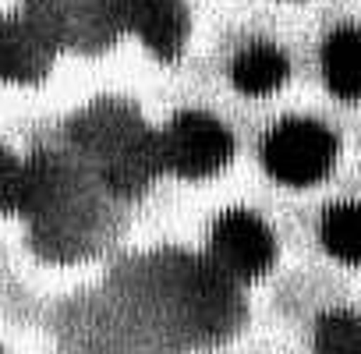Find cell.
I'll list each match as a JSON object with an SVG mask.
<instances>
[{
    "instance_id": "1",
    "label": "cell",
    "mask_w": 361,
    "mask_h": 354,
    "mask_svg": "<svg viewBox=\"0 0 361 354\" xmlns=\"http://www.w3.org/2000/svg\"><path fill=\"white\" fill-rule=\"evenodd\" d=\"M75 138L99 159L103 181L117 195H138L163 173L159 135L149 131L138 114L103 103L75 121Z\"/></svg>"
},
{
    "instance_id": "2",
    "label": "cell",
    "mask_w": 361,
    "mask_h": 354,
    "mask_svg": "<svg viewBox=\"0 0 361 354\" xmlns=\"http://www.w3.org/2000/svg\"><path fill=\"white\" fill-rule=\"evenodd\" d=\"M262 159L266 170L283 185L305 188L315 185L333 170L336 163V135L329 128H322L319 121H305V117H290L283 124H276L262 145Z\"/></svg>"
},
{
    "instance_id": "3",
    "label": "cell",
    "mask_w": 361,
    "mask_h": 354,
    "mask_svg": "<svg viewBox=\"0 0 361 354\" xmlns=\"http://www.w3.org/2000/svg\"><path fill=\"white\" fill-rule=\"evenodd\" d=\"M159 149L163 170H173L180 177H213L231 163L234 138L209 114H180L159 135Z\"/></svg>"
},
{
    "instance_id": "4",
    "label": "cell",
    "mask_w": 361,
    "mask_h": 354,
    "mask_svg": "<svg viewBox=\"0 0 361 354\" xmlns=\"http://www.w3.org/2000/svg\"><path fill=\"white\" fill-rule=\"evenodd\" d=\"M273 259H276V241L255 213L231 209L216 220L213 241H209V262L224 276L255 280L273 266Z\"/></svg>"
},
{
    "instance_id": "5",
    "label": "cell",
    "mask_w": 361,
    "mask_h": 354,
    "mask_svg": "<svg viewBox=\"0 0 361 354\" xmlns=\"http://www.w3.org/2000/svg\"><path fill=\"white\" fill-rule=\"evenodd\" d=\"M54 39L39 18H4L0 22V85L4 82H39L50 71Z\"/></svg>"
},
{
    "instance_id": "6",
    "label": "cell",
    "mask_w": 361,
    "mask_h": 354,
    "mask_svg": "<svg viewBox=\"0 0 361 354\" xmlns=\"http://www.w3.org/2000/svg\"><path fill=\"white\" fill-rule=\"evenodd\" d=\"M117 8L131 32L159 61L180 57L188 39V15L180 8V0H117Z\"/></svg>"
},
{
    "instance_id": "7",
    "label": "cell",
    "mask_w": 361,
    "mask_h": 354,
    "mask_svg": "<svg viewBox=\"0 0 361 354\" xmlns=\"http://www.w3.org/2000/svg\"><path fill=\"white\" fill-rule=\"evenodd\" d=\"M185 287H188V305H192L195 319H199L206 329H224V326L238 315L234 280L224 276L213 262L195 266Z\"/></svg>"
},
{
    "instance_id": "8",
    "label": "cell",
    "mask_w": 361,
    "mask_h": 354,
    "mask_svg": "<svg viewBox=\"0 0 361 354\" xmlns=\"http://www.w3.org/2000/svg\"><path fill=\"white\" fill-rule=\"evenodd\" d=\"M290 75V64L283 57V50L269 47V43H252L248 50H241L234 57V85L245 92V96H269L276 92Z\"/></svg>"
},
{
    "instance_id": "9",
    "label": "cell",
    "mask_w": 361,
    "mask_h": 354,
    "mask_svg": "<svg viewBox=\"0 0 361 354\" xmlns=\"http://www.w3.org/2000/svg\"><path fill=\"white\" fill-rule=\"evenodd\" d=\"M322 75H326L329 92H336L340 99H357V92H361V39H357L354 25H343L326 39Z\"/></svg>"
},
{
    "instance_id": "10",
    "label": "cell",
    "mask_w": 361,
    "mask_h": 354,
    "mask_svg": "<svg viewBox=\"0 0 361 354\" xmlns=\"http://www.w3.org/2000/svg\"><path fill=\"white\" fill-rule=\"evenodd\" d=\"M322 245L329 255H336L340 262L354 266L361 255V216L354 202H340L326 213L322 220Z\"/></svg>"
},
{
    "instance_id": "11",
    "label": "cell",
    "mask_w": 361,
    "mask_h": 354,
    "mask_svg": "<svg viewBox=\"0 0 361 354\" xmlns=\"http://www.w3.org/2000/svg\"><path fill=\"white\" fill-rule=\"evenodd\" d=\"M319 354H361L357 319L350 312L326 315L319 326Z\"/></svg>"
},
{
    "instance_id": "12",
    "label": "cell",
    "mask_w": 361,
    "mask_h": 354,
    "mask_svg": "<svg viewBox=\"0 0 361 354\" xmlns=\"http://www.w3.org/2000/svg\"><path fill=\"white\" fill-rule=\"evenodd\" d=\"M25 188V163H18L8 149H0V213L22 206Z\"/></svg>"
}]
</instances>
